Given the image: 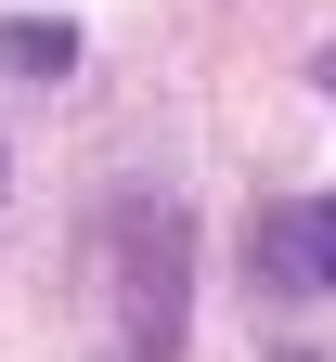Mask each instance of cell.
<instances>
[{
  "instance_id": "cell-1",
  "label": "cell",
  "mask_w": 336,
  "mask_h": 362,
  "mask_svg": "<svg viewBox=\"0 0 336 362\" xmlns=\"http://www.w3.org/2000/svg\"><path fill=\"white\" fill-rule=\"evenodd\" d=\"M259 272L272 285H336V194H298L259 220Z\"/></svg>"
},
{
  "instance_id": "cell-2",
  "label": "cell",
  "mask_w": 336,
  "mask_h": 362,
  "mask_svg": "<svg viewBox=\"0 0 336 362\" xmlns=\"http://www.w3.org/2000/svg\"><path fill=\"white\" fill-rule=\"evenodd\" d=\"M0 65H13V78H52L65 65V26H0Z\"/></svg>"
},
{
  "instance_id": "cell-3",
  "label": "cell",
  "mask_w": 336,
  "mask_h": 362,
  "mask_svg": "<svg viewBox=\"0 0 336 362\" xmlns=\"http://www.w3.org/2000/svg\"><path fill=\"white\" fill-rule=\"evenodd\" d=\"M323 104H336V52H323Z\"/></svg>"
}]
</instances>
